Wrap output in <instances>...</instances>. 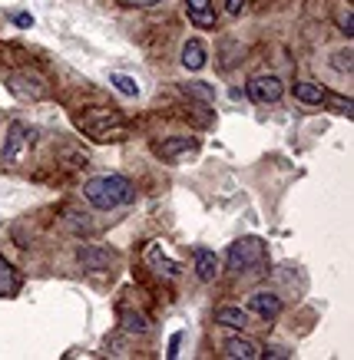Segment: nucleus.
I'll use <instances>...</instances> for the list:
<instances>
[{"label":"nucleus","mask_w":354,"mask_h":360,"mask_svg":"<svg viewBox=\"0 0 354 360\" xmlns=\"http://www.w3.org/2000/svg\"><path fill=\"white\" fill-rule=\"evenodd\" d=\"M83 195H87V202L96 212H113V208L120 205H129L136 198L133 192V182L126 179V175H96V179H89L87 186H83Z\"/></svg>","instance_id":"f257e3e1"},{"label":"nucleus","mask_w":354,"mask_h":360,"mask_svg":"<svg viewBox=\"0 0 354 360\" xmlns=\"http://www.w3.org/2000/svg\"><path fill=\"white\" fill-rule=\"evenodd\" d=\"M225 262H229V271H235V274L255 271V264H265V241L262 238H239L232 248H229Z\"/></svg>","instance_id":"f03ea898"},{"label":"nucleus","mask_w":354,"mask_h":360,"mask_svg":"<svg viewBox=\"0 0 354 360\" xmlns=\"http://www.w3.org/2000/svg\"><path fill=\"white\" fill-rule=\"evenodd\" d=\"M120 126H122V116L116 110H100V116L93 112V116H83V120H80V129L87 132V136H93V139H106V136H113Z\"/></svg>","instance_id":"7ed1b4c3"},{"label":"nucleus","mask_w":354,"mask_h":360,"mask_svg":"<svg viewBox=\"0 0 354 360\" xmlns=\"http://www.w3.org/2000/svg\"><path fill=\"white\" fill-rule=\"evenodd\" d=\"M77 258H80V264H83V271H110L120 255H116L110 245H83Z\"/></svg>","instance_id":"20e7f679"},{"label":"nucleus","mask_w":354,"mask_h":360,"mask_svg":"<svg viewBox=\"0 0 354 360\" xmlns=\"http://www.w3.org/2000/svg\"><path fill=\"white\" fill-rule=\"evenodd\" d=\"M199 146H202V139H196V136H172V139H159L153 149H156L159 159L172 162V159H179V155L199 153Z\"/></svg>","instance_id":"39448f33"},{"label":"nucleus","mask_w":354,"mask_h":360,"mask_svg":"<svg viewBox=\"0 0 354 360\" xmlns=\"http://www.w3.org/2000/svg\"><path fill=\"white\" fill-rule=\"evenodd\" d=\"M143 258H146V268H149V271H156L159 278H179V274H182L179 262L166 258V251H163V245H159V241H149V245H146Z\"/></svg>","instance_id":"423d86ee"},{"label":"nucleus","mask_w":354,"mask_h":360,"mask_svg":"<svg viewBox=\"0 0 354 360\" xmlns=\"http://www.w3.org/2000/svg\"><path fill=\"white\" fill-rule=\"evenodd\" d=\"M245 96L252 99V103H278V99L285 96V83L278 77H255L245 89Z\"/></svg>","instance_id":"0eeeda50"},{"label":"nucleus","mask_w":354,"mask_h":360,"mask_svg":"<svg viewBox=\"0 0 354 360\" xmlns=\"http://www.w3.org/2000/svg\"><path fill=\"white\" fill-rule=\"evenodd\" d=\"M11 93L27 99V103H40L46 96V83L37 73H17V77H11Z\"/></svg>","instance_id":"6e6552de"},{"label":"nucleus","mask_w":354,"mask_h":360,"mask_svg":"<svg viewBox=\"0 0 354 360\" xmlns=\"http://www.w3.org/2000/svg\"><path fill=\"white\" fill-rule=\"evenodd\" d=\"M248 307H252L262 321H275V317L282 314V297L272 295V291H255V295L248 297Z\"/></svg>","instance_id":"1a4fd4ad"},{"label":"nucleus","mask_w":354,"mask_h":360,"mask_svg":"<svg viewBox=\"0 0 354 360\" xmlns=\"http://www.w3.org/2000/svg\"><path fill=\"white\" fill-rule=\"evenodd\" d=\"M192 262H196V274H199V281L212 284L215 278H219V255H215L212 248H196Z\"/></svg>","instance_id":"9d476101"},{"label":"nucleus","mask_w":354,"mask_h":360,"mask_svg":"<svg viewBox=\"0 0 354 360\" xmlns=\"http://www.w3.org/2000/svg\"><path fill=\"white\" fill-rule=\"evenodd\" d=\"M189 20L196 23L199 30H212L215 27V11H212V0H186Z\"/></svg>","instance_id":"9b49d317"},{"label":"nucleus","mask_w":354,"mask_h":360,"mask_svg":"<svg viewBox=\"0 0 354 360\" xmlns=\"http://www.w3.org/2000/svg\"><path fill=\"white\" fill-rule=\"evenodd\" d=\"M295 99L305 103V106H321L328 99V93H324L318 79H301V83H295Z\"/></svg>","instance_id":"f8f14e48"},{"label":"nucleus","mask_w":354,"mask_h":360,"mask_svg":"<svg viewBox=\"0 0 354 360\" xmlns=\"http://www.w3.org/2000/svg\"><path fill=\"white\" fill-rule=\"evenodd\" d=\"M222 350H225V357H232V360H255L262 354L258 344H252V340H245V338H229L222 344Z\"/></svg>","instance_id":"ddd939ff"},{"label":"nucleus","mask_w":354,"mask_h":360,"mask_svg":"<svg viewBox=\"0 0 354 360\" xmlns=\"http://www.w3.org/2000/svg\"><path fill=\"white\" fill-rule=\"evenodd\" d=\"M206 63H209V50H206V44H202L199 37H196V40H189V44L182 46V66L196 73V70H202Z\"/></svg>","instance_id":"4468645a"},{"label":"nucleus","mask_w":354,"mask_h":360,"mask_svg":"<svg viewBox=\"0 0 354 360\" xmlns=\"http://www.w3.org/2000/svg\"><path fill=\"white\" fill-rule=\"evenodd\" d=\"M215 324H222V328H232V330H245L248 328V314H245L242 307L235 304H225L215 311Z\"/></svg>","instance_id":"2eb2a0df"},{"label":"nucleus","mask_w":354,"mask_h":360,"mask_svg":"<svg viewBox=\"0 0 354 360\" xmlns=\"http://www.w3.org/2000/svg\"><path fill=\"white\" fill-rule=\"evenodd\" d=\"M17 291H20V274L0 255V297H17Z\"/></svg>","instance_id":"dca6fc26"},{"label":"nucleus","mask_w":354,"mask_h":360,"mask_svg":"<svg viewBox=\"0 0 354 360\" xmlns=\"http://www.w3.org/2000/svg\"><path fill=\"white\" fill-rule=\"evenodd\" d=\"M23 142H27V129L23 126H13L11 129V139H7V146H4V162H13L17 155H20V149H23Z\"/></svg>","instance_id":"f3484780"},{"label":"nucleus","mask_w":354,"mask_h":360,"mask_svg":"<svg viewBox=\"0 0 354 360\" xmlns=\"http://www.w3.org/2000/svg\"><path fill=\"white\" fill-rule=\"evenodd\" d=\"M122 328L133 330V334H149V317L139 314V311H129V307H122Z\"/></svg>","instance_id":"a211bd4d"},{"label":"nucleus","mask_w":354,"mask_h":360,"mask_svg":"<svg viewBox=\"0 0 354 360\" xmlns=\"http://www.w3.org/2000/svg\"><path fill=\"white\" fill-rule=\"evenodd\" d=\"M110 83H113L116 89H120L122 96H129V99L139 96V86H136V79H133V77H126V73H110Z\"/></svg>","instance_id":"6ab92c4d"},{"label":"nucleus","mask_w":354,"mask_h":360,"mask_svg":"<svg viewBox=\"0 0 354 360\" xmlns=\"http://www.w3.org/2000/svg\"><path fill=\"white\" fill-rule=\"evenodd\" d=\"M67 225H70V231H77V235H87V231H93V221H89V215H83V212H77V208H70V212H67Z\"/></svg>","instance_id":"aec40b11"},{"label":"nucleus","mask_w":354,"mask_h":360,"mask_svg":"<svg viewBox=\"0 0 354 360\" xmlns=\"http://www.w3.org/2000/svg\"><path fill=\"white\" fill-rule=\"evenodd\" d=\"M331 70L351 73V50H341V53H334V56H331Z\"/></svg>","instance_id":"412c9836"},{"label":"nucleus","mask_w":354,"mask_h":360,"mask_svg":"<svg viewBox=\"0 0 354 360\" xmlns=\"http://www.w3.org/2000/svg\"><path fill=\"white\" fill-rule=\"evenodd\" d=\"M189 93V96H202L206 99V103H209L212 96H215V93H212V86H206V83H186V86H182Z\"/></svg>","instance_id":"4be33fe9"},{"label":"nucleus","mask_w":354,"mask_h":360,"mask_svg":"<svg viewBox=\"0 0 354 360\" xmlns=\"http://www.w3.org/2000/svg\"><path fill=\"white\" fill-rule=\"evenodd\" d=\"M338 27H341L344 37H354V17H351V7H344V11L338 13Z\"/></svg>","instance_id":"5701e85b"},{"label":"nucleus","mask_w":354,"mask_h":360,"mask_svg":"<svg viewBox=\"0 0 354 360\" xmlns=\"http://www.w3.org/2000/svg\"><path fill=\"white\" fill-rule=\"evenodd\" d=\"M331 106H338L341 110V116H354V106L348 96H331Z\"/></svg>","instance_id":"b1692460"},{"label":"nucleus","mask_w":354,"mask_h":360,"mask_svg":"<svg viewBox=\"0 0 354 360\" xmlns=\"http://www.w3.org/2000/svg\"><path fill=\"white\" fill-rule=\"evenodd\" d=\"M258 357H272V360H278V357H291V354H288V350H285V347H278V344H275V347H268V350H262V354H258Z\"/></svg>","instance_id":"393cba45"},{"label":"nucleus","mask_w":354,"mask_h":360,"mask_svg":"<svg viewBox=\"0 0 354 360\" xmlns=\"http://www.w3.org/2000/svg\"><path fill=\"white\" fill-rule=\"evenodd\" d=\"M245 7V0H225V11H229V17H239Z\"/></svg>","instance_id":"a878e982"},{"label":"nucleus","mask_w":354,"mask_h":360,"mask_svg":"<svg viewBox=\"0 0 354 360\" xmlns=\"http://www.w3.org/2000/svg\"><path fill=\"white\" fill-rule=\"evenodd\" d=\"M126 7H156L159 0H122Z\"/></svg>","instance_id":"bb28decb"},{"label":"nucleus","mask_w":354,"mask_h":360,"mask_svg":"<svg viewBox=\"0 0 354 360\" xmlns=\"http://www.w3.org/2000/svg\"><path fill=\"white\" fill-rule=\"evenodd\" d=\"M179 340H182V334H176V338L169 340V350H166V357H176V354H179Z\"/></svg>","instance_id":"cd10ccee"},{"label":"nucleus","mask_w":354,"mask_h":360,"mask_svg":"<svg viewBox=\"0 0 354 360\" xmlns=\"http://www.w3.org/2000/svg\"><path fill=\"white\" fill-rule=\"evenodd\" d=\"M13 20L20 23V27H30V23H34V20H30V13H20V17H13Z\"/></svg>","instance_id":"c85d7f7f"}]
</instances>
